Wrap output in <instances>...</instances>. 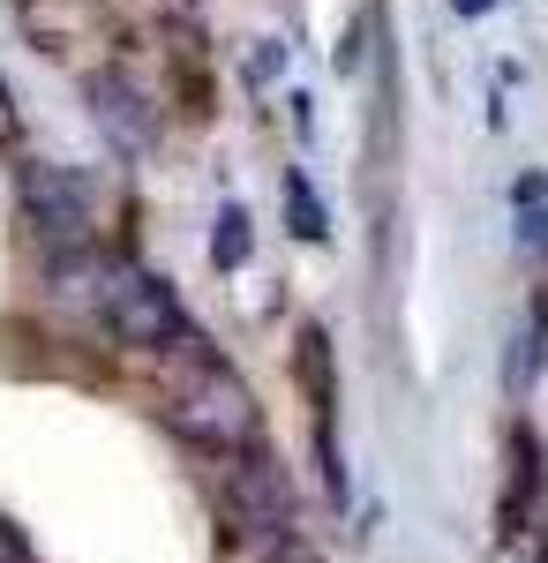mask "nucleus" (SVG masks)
<instances>
[{"mask_svg": "<svg viewBox=\"0 0 548 563\" xmlns=\"http://www.w3.org/2000/svg\"><path fill=\"white\" fill-rule=\"evenodd\" d=\"M166 421L180 443L211 451V459H241L263 443V406H255L249 376L211 353L204 339H180L173 346V384H166Z\"/></svg>", "mask_w": 548, "mask_h": 563, "instance_id": "obj_1", "label": "nucleus"}, {"mask_svg": "<svg viewBox=\"0 0 548 563\" xmlns=\"http://www.w3.org/2000/svg\"><path fill=\"white\" fill-rule=\"evenodd\" d=\"M98 316H106V331H113L121 346H135V353H173L180 339H188V316H180L173 278L143 271V263H113V271H106Z\"/></svg>", "mask_w": 548, "mask_h": 563, "instance_id": "obj_2", "label": "nucleus"}, {"mask_svg": "<svg viewBox=\"0 0 548 563\" xmlns=\"http://www.w3.org/2000/svg\"><path fill=\"white\" fill-rule=\"evenodd\" d=\"M226 519H233V533L249 541V549H263V556H294V481H286V466L255 443V451H241L233 459V474H226Z\"/></svg>", "mask_w": 548, "mask_h": 563, "instance_id": "obj_3", "label": "nucleus"}, {"mask_svg": "<svg viewBox=\"0 0 548 563\" xmlns=\"http://www.w3.org/2000/svg\"><path fill=\"white\" fill-rule=\"evenodd\" d=\"M15 196H23V225L39 233L53 256L90 249V180L76 174V166L23 158V166H15Z\"/></svg>", "mask_w": 548, "mask_h": 563, "instance_id": "obj_4", "label": "nucleus"}, {"mask_svg": "<svg viewBox=\"0 0 548 563\" xmlns=\"http://www.w3.org/2000/svg\"><path fill=\"white\" fill-rule=\"evenodd\" d=\"M90 106H98V129L113 135L121 151H143V143L158 135V113H151L143 90L121 84V76H98V84H90Z\"/></svg>", "mask_w": 548, "mask_h": 563, "instance_id": "obj_5", "label": "nucleus"}, {"mask_svg": "<svg viewBox=\"0 0 548 563\" xmlns=\"http://www.w3.org/2000/svg\"><path fill=\"white\" fill-rule=\"evenodd\" d=\"M249 256H255V218L241 203H226L211 218V271H241Z\"/></svg>", "mask_w": 548, "mask_h": 563, "instance_id": "obj_6", "label": "nucleus"}, {"mask_svg": "<svg viewBox=\"0 0 548 563\" xmlns=\"http://www.w3.org/2000/svg\"><path fill=\"white\" fill-rule=\"evenodd\" d=\"M278 196H286V225H294L308 249H324V241H331V218H324V203H316V188H308V174H300V166L278 180Z\"/></svg>", "mask_w": 548, "mask_h": 563, "instance_id": "obj_7", "label": "nucleus"}, {"mask_svg": "<svg viewBox=\"0 0 548 563\" xmlns=\"http://www.w3.org/2000/svg\"><path fill=\"white\" fill-rule=\"evenodd\" d=\"M541 361H548V316H526V331L511 346V398H526L541 384Z\"/></svg>", "mask_w": 548, "mask_h": 563, "instance_id": "obj_8", "label": "nucleus"}, {"mask_svg": "<svg viewBox=\"0 0 548 563\" xmlns=\"http://www.w3.org/2000/svg\"><path fill=\"white\" fill-rule=\"evenodd\" d=\"M0 563H39V549L23 541V526L8 519V511H0Z\"/></svg>", "mask_w": 548, "mask_h": 563, "instance_id": "obj_9", "label": "nucleus"}, {"mask_svg": "<svg viewBox=\"0 0 548 563\" xmlns=\"http://www.w3.org/2000/svg\"><path fill=\"white\" fill-rule=\"evenodd\" d=\"M0 143H15V98H8V84H0Z\"/></svg>", "mask_w": 548, "mask_h": 563, "instance_id": "obj_10", "label": "nucleus"}, {"mask_svg": "<svg viewBox=\"0 0 548 563\" xmlns=\"http://www.w3.org/2000/svg\"><path fill=\"white\" fill-rule=\"evenodd\" d=\"M451 8H459V15H489L496 0H451Z\"/></svg>", "mask_w": 548, "mask_h": 563, "instance_id": "obj_11", "label": "nucleus"}]
</instances>
